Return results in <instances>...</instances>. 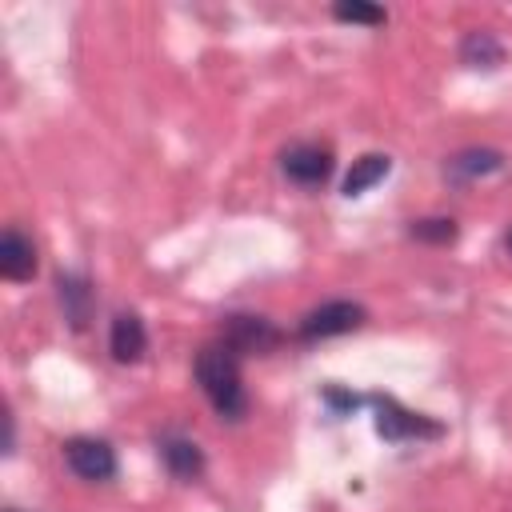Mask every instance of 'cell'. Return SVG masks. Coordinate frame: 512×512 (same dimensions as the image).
Instances as JSON below:
<instances>
[{
	"instance_id": "30bf717a",
	"label": "cell",
	"mask_w": 512,
	"mask_h": 512,
	"mask_svg": "<svg viewBox=\"0 0 512 512\" xmlns=\"http://www.w3.org/2000/svg\"><path fill=\"white\" fill-rule=\"evenodd\" d=\"M36 272H40L36 240L20 224H8L0 232V276L8 284H28V280H36Z\"/></svg>"
},
{
	"instance_id": "7c38bea8",
	"label": "cell",
	"mask_w": 512,
	"mask_h": 512,
	"mask_svg": "<svg viewBox=\"0 0 512 512\" xmlns=\"http://www.w3.org/2000/svg\"><path fill=\"white\" fill-rule=\"evenodd\" d=\"M456 56H460V64H468V68H484V72H492V68H500V64L508 60V48H504V40H500L496 32H488V28H472V32L460 36Z\"/></svg>"
},
{
	"instance_id": "8992f818",
	"label": "cell",
	"mask_w": 512,
	"mask_h": 512,
	"mask_svg": "<svg viewBox=\"0 0 512 512\" xmlns=\"http://www.w3.org/2000/svg\"><path fill=\"white\" fill-rule=\"evenodd\" d=\"M60 456H64V468L84 480V484H108L116 480L120 472V460H116V448L104 440V436H68L60 444Z\"/></svg>"
},
{
	"instance_id": "5b68a950",
	"label": "cell",
	"mask_w": 512,
	"mask_h": 512,
	"mask_svg": "<svg viewBox=\"0 0 512 512\" xmlns=\"http://www.w3.org/2000/svg\"><path fill=\"white\" fill-rule=\"evenodd\" d=\"M276 164H280V176H284L288 184H296V188H304V192H316V188H324V184L332 180V172H336V152H332V144H324V140H296V144L280 148Z\"/></svg>"
},
{
	"instance_id": "2e32d148",
	"label": "cell",
	"mask_w": 512,
	"mask_h": 512,
	"mask_svg": "<svg viewBox=\"0 0 512 512\" xmlns=\"http://www.w3.org/2000/svg\"><path fill=\"white\" fill-rule=\"evenodd\" d=\"M320 404H324L336 420H344V416L360 412V408L368 404V396H360V392H352V388H344V384H324V388H320Z\"/></svg>"
},
{
	"instance_id": "7a4b0ae2",
	"label": "cell",
	"mask_w": 512,
	"mask_h": 512,
	"mask_svg": "<svg viewBox=\"0 0 512 512\" xmlns=\"http://www.w3.org/2000/svg\"><path fill=\"white\" fill-rule=\"evenodd\" d=\"M368 408H372V428L380 440L388 444H420V440H440L444 436V424L428 412H416L408 404H400L396 396H384V392H372L368 396Z\"/></svg>"
},
{
	"instance_id": "277c9868",
	"label": "cell",
	"mask_w": 512,
	"mask_h": 512,
	"mask_svg": "<svg viewBox=\"0 0 512 512\" xmlns=\"http://www.w3.org/2000/svg\"><path fill=\"white\" fill-rule=\"evenodd\" d=\"M216 340L228 344L240 360H248V356H268V352H276V348L288 340V332H284L276 320L260 316V312H228V316L220 320Z\"/></svg>"
},
{
	"instance_id": "ba28073f",
	"label": "cell",
	"mask_w": 512,
	"mask_h": 512,
	"mask_svg": "<svg viewBox=\"0 0 512 512\" xmlns=\"http://www.w3.org/2000/svg\"><path fill=\"white\" fill-rule=\"evenodd\" d=\"M508 168V152H500V148H492V144H468V148H460V152H452V156H444V180L452 184V188H468V184H476V180H488V176H500Z\"/></svg>"
},
{
	"instance_id": "5bb4252c",
	"label": "cell",
	"mask_w": 512,
	"mask_h": 512,
	"mask_svg": "<svg viewBox=\"0 0 512 512\" xmlns=\"http://www.w3.org/2000/svg\"><path fill=\"white\" fill-rule=\"evenodd\" d=\"M408 240L432 244V248H448V244L460 240V224L452 216H416V220H408Z\"/></svg>"
},
{
	"instance_id": "d6986e66",
	"label": "cell",
	"mask_w": 512,
	"mask_h": 512,
	"mask_svg": "<svg viewBox=\"0 0 512 512\" xmlns=\"http://www.w3.org/2000/svg\"><path fill=\"white\" fill-rule=\"evenodd\" d=\"M4 512H24V508H4Z\"/></svg>"
},
{
	"instance_id": "e0dca14e",
	"label": "cell",
	"mask_w": 512,
	"mask_h": 512,
	"mask_svg": "<svg viewBox=\"0 0 512 512\" xmlns=\"http://www.w3.org/2000/svg\"><path fill=\"white\" fill-rule=\"evenodd\" d=\"M4 452L8 456L16 452V420H12V412H4Z\"/></svg>"
},
{
	"instance_id": "9a60e30c",
	"label": "cell",
	"mask_w": 512,
	"mask_h": 512,
	"mask_svg": "<svg viewBox=\"0 0 512 512\" xmlns=\"http://www.w3.org/2000/svg\"><path fill=\"white\" fill-rule=\"evenodd\" d=\"M332 20H336V24L380 28V24H388V8L368 4V0H340V4H332Z\"/></svg>"
},
{
	"instance_id": "3957f363",
	"label": "cell",
	"mask_w": 512,
	"mask_h": 512,
	"mask_svg": "<svg viewBox=\"0 0 512 512\" xmlns=\"http://www.w3.org/2000/svg\"><path fill=\"white\" fill-rule=\"evenodd\" d=\"M368 324V308L360 300H348V296H336V300H324L316 308H308L300 320H296V340L300 344H320V340H336V336H348V332H360Z\"/></svg>"
},
{
	"instance_id": "6da1fadb",
	"label": "cell",
	"mask_w": 512,
	"mask_h": 512,
	"mask_svg": "<svg viewBox=\"0 0 512 512\" xmlns=\"http://www.w3.org/2000/svg\"><path fill=\"white\" fill-rule=\"evenodd\" d=\"M192 376L204 392V400L212 404V412L228 424H240L248 416V388H244V360L220 344L208 340L196 356H192Z\"/></svg>"
},
{
	"instance_id": "9c48e42d",
	"label": "cell",
	"mask_w": 512,
	"mask_h": 512,
	"mask_svg": "<svg viewBox=\"0 0 512 512\" xmlns=\"http://www.w3.org/2000/svg\"><path fill=\"white\" fill-rule=\"evenodd\" d=\"M56 304L68 320L72 332H88L92 316H96V284L88 272L80 268H60L56 272Z\"/></svg>"
},
{
	"instance_id": "52a82bcc",
	"label": "cell",
	"mask_w": 512,
	"mask_h": 512,
	"mask_svg": "<svg viewBox=\"0 0 512 512\" xmlns=\"http://www.w3.org/2000/svg\"><path fill=\"white\" fill-rule=\"evenodd\" d=\"M156 456H160L164 472H168L172 480H180V484H196V480H204V472H208L204 448H200L188 432H180V428H164V432L156 436Z\"/></svg>"
},
{
	"instance_id": "4fadbf2b",
	"label": "cell",
	"mask_w": 512,
	"mask_h": 512,
	"mask_svg": "<svg viewBox=\"0 0 512 512\" xmlns=\"http://www.w3.org/2000/svg\"><path fill=\"white\" fill-rule=\"evenodd\" d=\"M388 172H392V156H388V152H364V156H356L352 168L344 172L340 196H344V200H356V196H364L368 188H376Z\"/></svg>"
},
{
	"instance_id": "ac0fdd59",
	"label": "cell",
	"mask_w": 512,
	"mask_h": 512,
	"mask_svg": "<svg viewBox=\"0 0 512 512\" xmlns=\"http://www.w3.org/2000/svg\"><path fill=\"white\" fill-rule=\"evenodd\" d=\"M500 244H504V252L512 256V228H504V236H500Z\"/></svg>"
},
{
	"instance_id": "8fae6325",
	"label": "cell",
	"mask_w": 512,
	"mask_h": 512,
	"mask_svg": "<svg viewBox=\"0 0 512 512\" xmlns=\"http://www.w3.org/2000/svg\"><path fill=\"white\" fill-rule=\"evenodd\" d=\"M148 352V324L140 312L132 308H120L112 320H108V356L116 364H140Z\"/></svg>"
}]
</instances>
